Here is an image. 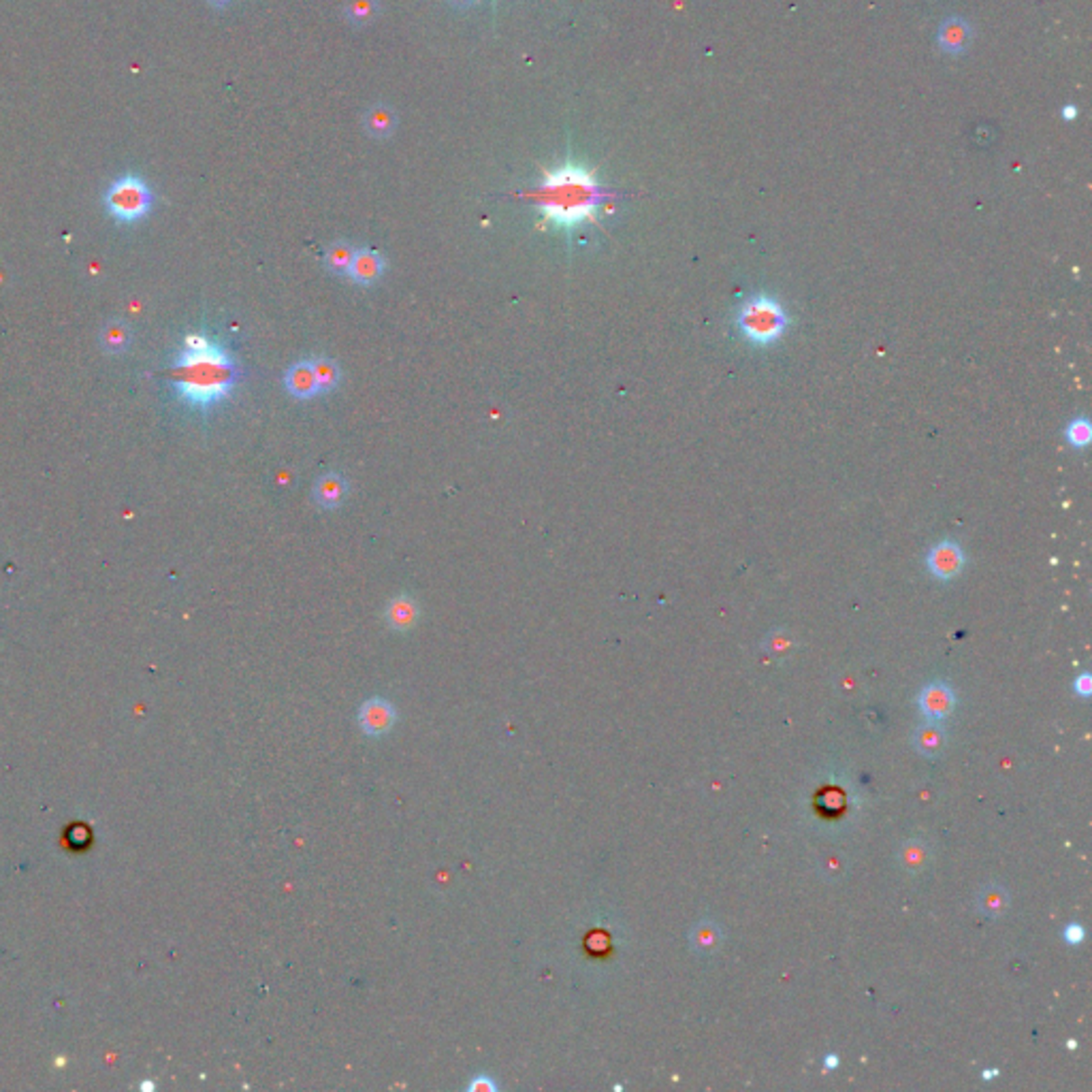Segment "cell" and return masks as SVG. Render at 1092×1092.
Masks as SVG:
<instances>
[{
  "label": "cell",
  "instance_id": "cell-8",
  "mask_svg": "<svg viewBox=\"0 0 1092 1092\" xmlns=\"http://www.w3.org/2000/svg\"><path fill=\"white\" fill-rule=\"evenodd\" d=\"M724 928L713 917H702L690 930V947L698 956H715L724 945Z\"/></svg>",
  "mask_w": 1092,
  "mask_h": 1092
},
{
  "label": "cell",
  "instance_id": "cell-4",
  "mask_svg": "<svg viewBox=\"0 0 1092 1092\" xmlns=\"http://www.w3.org/2000/svg\"><path fill=\"white\" fill-rule=\"evenodd\" d=\"M152 190L139 176H122L105 193V207L118 222H137L152 210Z\"/></svg>",
  "mask_w": 1092,
  "mask_h": 1092
},
{
  "label": "cell",
  "instance_id": "cell-25",
  "mask_svg": "<svg viewBox=\"0 0 1092 1092\" xmlns=\"http://www.w3.org/2000/svg\"><path fill=\"white\" fill-rule=\"evenodd\" d=\"M1073 691H1076V696L1084 698V700H1086V698H1090V693H1092V677H1090L1088 672H1082V674H1079V677H1076V681H1073Z\"/></svg>",
  "mask_w": 1092,
  "mask_h": 1092
},
{
  "label": "cell",
  "instance_id": "cell-7",
  "mask_svg": "<svg viewBox=\"0 0 1092 1092\" xmlns=\"http://www.w3.org/2000/svg\"><path fill=\"white\" fill-rule=\"evenodd\" d=\"M917 707H920L924 719L943 721L945 717H950L956 707V693L943 681H933V683L922 687Z\"/></svg>",
  "mask_w": 1092,
  "mask_h": 1092
},
{
  "label": "cell",
  "instance_id": "cell-9",
  "mask_svg": "<svg viewBox=\"0 0 1092 1092\" xmlns=\"http://www.w3.org/2000/svg\"><path fill=\"white\" fill-rule=\"evenodd\" d=\"M947 745V730L945 726L941 724V721H933L926 719L924 724H920L916 727V732H913V747L924 758H939L941 754L945 751Z\"/></svg>",
  "mask_w": 1092,
  "mask_h": 1092
},
{
  "label": "cell",
  "instance_id": "cell-23",
  "mask_svg": "<svg viewBox=\"0 0 1092 1092\" xmlns=\"http://www.w3.org/2000/svg\"><path fill=\"white\" fill-rule=\"evenodd\" d=\"M791 649V640L785 632H772L771 636L766 638V651L774 653V655H785Z\"/></svg>",
  "mask_w": 1092,
  "mask_h": 1092
},
{
  "label": "cell",
  "instance_id": "cell-11",
  "mask_svg": "<svg viewBox=\"0 0 1092 1092\" xmlns=\"http://www.w3.org/2000/svg\"><path fill=\"white\" fill-rule=\"evenodd\" d=\"M970 39H973V31H970L969 22H964L962 17H950V20H945L943 24L939 26L937 41L939 48L943 50L945 54H962V51L969 48Z\"/></svg>",
  "mask_w": 1092,
  "mask_h": 1092
},
{
  "label": "cell",
  "instance_id": "cell-24",
  "mask_svg": "<svg viewBox=\"0 0 1092 1092\" xmlns=\"http://www.w3.org/2000/svg\"><path fill=\"white\" fill-rule=\"evenodd\" d=\"M1062 939H1065L1069 945H1079V943H1084L1086 930L1079 922H1071V924H1067L1065 930H1062Z\"/></svg>",
  "mask_w": 1092,
  "mask_h": 1092
},
{
  "label": "cell",
  "instance_id": "cell-21",
  "mask_svg": "<svg viewBox=\"0 0 1092 1092\" xmlns=\"http://www.w3.org/2000/svg\"><path fill=\"white\" fill-rule=\"evenodd\" d=\"M131 342V331L124 322H112L103 331V344L109 352H122Z\"/></svg>",
  "mask_w": 1092,
  "mask_h": 1092
},
{
  "label": "cell",
  "instance_id": "cell-14",
  "mask_svg": "<svg viewBox=\"0 0 1092 1092\" xmlns=\"http://www.w3.org/2000/svg\"><path fill=\"white\" fill-rule=\"evenodd\" d=\"M1009 905V889L1005 888L1003 883H988V886L979 889L978 897H975V907H978V911L984 917H988V920H997V917L1005 916Z\"/></svg>",
  "mask_w": 1092,
  "mask_h": 1092
},
{
  "label": "cell",
  "instance_id": "cell-10",
  "mask_svg": "<svg viewBox=\"0 0 1092 1092\" xmlns=\"http://www.w3.org/2000/svg\"><path fill=\"white\" fill-rule=\"evenodd\" d=\"M383 271H384L383 254L372 250V248H363V250H355V257H352L348 275L352 277V280L356 282V284H361V286L374 284L375 280H380Z\"/></svg>",
  "mask_w": 1092,
  "mask_h": 1092
},
{
  "label": "cell",
  "instance_id": "cell-3",
  "mask_svg": "<svg viewBox=\"0 0 1092 1092\" xmlns=\"http://www.w3.org/2000/svg\"><path fill=\"white\" fill-rule=\"evenodd\" d=\"M738 331L755 346H771L783 338L790 327V316L781 303L768 294L745 299L736 314Z\"/></svg>",
  "mask_w": 1092,
  "mask_h": 1092
},
{
  "label": "cell",
  "instance_id": "cell-17",
  "mask_svg": "<svg viewBox=\"0 0 1092 1092\" xmlns=\"http://www.w3.org/2000/svg\"><path fill=\"white\" fill-rule=\"evenodd\" d=\"M363 126L374 139H389L397 129V113L384 103H375L363 115Z\"/></svg>",
  "mask_w": 1092,
  "mask_h": 1092
},
{
  "label": "cell",
  "instance_id": "cell-27",
  "mask_svg": "<svg viewBox=\"0 0 1092 1092\" xmlns=\"http://www.w3.org/2000/svg\"><path fill=\"white\" fill-rule=\"evenodd\" d=\"M447 3L455 9H470L472 5H476V0H447Z\"/></svg>",
  "mask_w": 1092,
  "mask_h": 1092
},
{
  "label": "cell",
  "instance_id": "cell-12",
  "mask_svg": "<svg viewBox=\"0 0 1092 1092\" xmlns=\"http://www.w3.org/2000/svg\"><path fill=\"white\" fill-rule=\"evenodd\" d=\"M420 610L419 604L414 602L410 595H397V598H393L389 604H386L384 610V621L386 626L391 629H395V632H408V629H412L416 626V621H419Z\"/></svg>",
  "mask_w": 1092,
  "mask_h": 1092
},
{
  "label": "cell",
  "instance_id": "cell-15",
  "mask_svg": "<svg viewBox=\"0 0 1092 1092\" xmlns=\"http://www.w3.org/2000/svg\"><path fill=\"white\" fill-rule=\"evenodd\" d=\"M284 386L294 400H311L314 395H319L314 372H311V363L299 361L288 367L284 375Z\"/></svg>",
  "mask_w": 1092,
  "mask_h": 1092
},
{
  "label": "cell",
  "instance_id": "cell-30",
  "mask_svg": "<svg viewBox=\"0 0 1092 1092\" xmlns=\"http://www.w3.org/2000/svg\"><path fill=\"white\" fill-rule=\"evenodd\" d=\"M207 3H210L212 7H216V9H224V7H229V5L233 3V0H207Z\"/></svg>",
  "mask_w": 1092,
  "mask_h": 1092
},
{
  "label": "cell",
  "instance_id": "cell-1",
  "mask_svg": "<svg viewBox=\"0 0 1092 1092\" xmlns=\"http://www.w3.org/2000/svg\"><path fill=\"white\" fill-rule=\"evenodd\" d=\"M239 380L233 355L210 333H188L171 366V386L184 403L210 410L229 400Z\"/></svg>",
  "mask_w": 1092,
  "mask_h": 1092
},
{
  "label": "cell",
  "instance_id": "cell-26",
  "mask_svg": "<svg viewBox=\"0 0 1092 1092\" xmlns=\"http://www.w3.org/2000/svg\"><path fill=\"white\" fill-rule=\"evenodd\" d=\"M467 1090L474 1092H495L498 1090V1084L491 1079V1076H476L472 1079L470 1084H467Z\"/></svg>",
  "mask_w": 1092,
  "mask_h": 1092
},
{
  "label": "cell",
  "instance_id": "cell-19",
  "mask_svg": "<svg viewBox=\"0 0 1092 1092\" xmlns=\"http://www.w3.org/2000/svg\"><path fill=\"white\" fill-rule=\"evenodd\" d=\"M352 257H355V248L346 244V241H335L325 252V267L335 275H346L350 269Z\"/></svg>",
  "mask_w": 1092,
  "mask_h": 1092
},
{
  "label": "cell",
  "instance_id": "cell-6",
  "mask_svg": "<svg viewBox=\"0 0 1092 1092\" xmlns=\"http://www.w3.org/2000/svg\"><path fill=\"white\" fill-rule=\"evenodd\" d=\"M964 564H967V557L956 540H941L926 555V568L939 581L956 579Z\"/></svg>",
  "mask_w": 1092,
  "mask_h": 1092
},
{
  "label": "cell",
  "instance_id": "cell-20",
  "mask_svg": "<svg viewBox=\"0 0 1092 1092\" xmlns=\"http://www.w3.org/2000/svg\"><path fill=\"white\" fill-rule=\"evenodd\" d=\"M344 14L352 26H367L378 17L380 5L378 0H348Z\"/></svg>",
  "mask_w": 1092,
  "mask_h": 1092
},
{
  "label": "cell",
  "instance_id": "cell-31",
  "mask_svg": "<svg viewBox=\"0 0 1092 1092\" xmlns=\"http://www.w3.org/2000/svg\"><path fill=\"white\" fill-rule=\"evenodd\" d=\"M998 1076L997 1069H992V1071H984V1079H995Z\"/></svg>",
  "mask_w": 1092,
  "mask_h": 1092
},
{
  "label": "cell",
  "instance_id": "cell-2",
  "mask_svg": "<svg viewBox=\"0 0 1092 1092\" xmlns=\"http://www.w3.org/2000/svg\"><path fill=\"white\" fill-rule=\"evenodd\" d=\"M610 196L591 169L570 160L557 169L545 171L529 199L534 201L542 224L572 233L582 224L598 221Z\"/></svg>",
  "mask_w": 1092,
  "mask_h": 1092
},
{
  "label": "cell",
  "instance_id": "cell-18",
  "mask_svg": "<svg viewBox=\"0 0 1092 1092\" xmlns=\"http://www.w3.org/2000/svg\"><path fill=\"white\" fill-rule=\"evenodd\" d=\"M310 363L319 393H331L333 389H338L339 380H342V369H339L338 363L329 359V356H316Z\"/></svg>",
  "mask_w": 1092,
  "mask_h": 1092
},
{
  "label": "cell",
  "instance_id": "cell-5",
  "mask_svg": "<svg viewBox=\"0 0 1092 1092\" xmlns=\"http://www.w3.org/2000/svg\"><path fill=\"white\" fill-rule=\"evenodd\" d=\"M361 732L369 738H383L393 730L397 724V708L391 700L384 698H369L359 707L356 713Z\"/></svg>",
  "mask_w": 1092,
  "mask_h": 1092
},
{
  "label": "cell",
  "instance_id": "cell-29",
  "mask_svg": "<svg viewBox=\"0 0 1092 1092\" xmlns=\"http://www.w3.org/2000/svg\"><path fill=\"white\" fill-rule=\"evenodd\" d=\"M1076 115H1078V109L1073 107V105H1067L1065 109H1062V118H1065V120H1073V118H1076Z\"/></svg>",
  "mask_w": 1092,
  "mask_h": 1092
},
{
  "label": "cell",
  "instance_id": "cell-22",
  "mask_svg": "<svg viewBox=\"0 0 1092 1092\" xmlns=\"http://www.w3.org/2000/svg\"><path fill=\"white\" fill-rule=\"evenodd\" d=\"M1065 438H1067L1069 447L1086 448L1092 440V427L1086 419H1073L1067 427Z\"/></svg>",
  "mask_w": 1092,
  "mask_h": 1092
},
{
  "label": "cell",
  "instance_id": "cell-16",
  "mask_svg": "<svg viewBox=\"0 0 1092 1092\" xmlns=\"http://www.w3.org/2000/svg\"><path fill=\"white\" fill-rule=\"evenodd\" d=\"M348 493V483L339 474L329 472L314 484V500L320 508H338Z\"/></svg>",
  "mask_w": 1092,
  "mask_h": 1092
},
{
  "label": "cell",
  "instance_id": "cell-28",
  "mask_svg": "<svg viewBox=\"0 0 1092 1092\" xmlns=\"http://www.w3.org/2000/svg\"><path fill=\"white\" fill-rule=\"evenodd\" d=\"M824 1067H826V1069H836V1067H839V1056H836V1054H828V1056H826V1059H824Z\"/></svg>",
  "mask_w": 1092,
  "mask_h": 1092
},
{
  "label": "cell",
  "instance_id": "cell-13",
  "mask_svg": "<svg viewBox=\"0 0 1092 1092\" xmlns=\"http://www.w3.org/2000/svg\"><path fill=\"white\" fill-rule=\"evenodd\" d=\"M897 858L900 869L905 872H909V875H920V872L926 871L930 860H933V849H930V845L922 836H911V839H907L903 845H900Z\"/></svg>",
  "mask_w": 1092,
  "mask_h": 1092
}]
</instances>
